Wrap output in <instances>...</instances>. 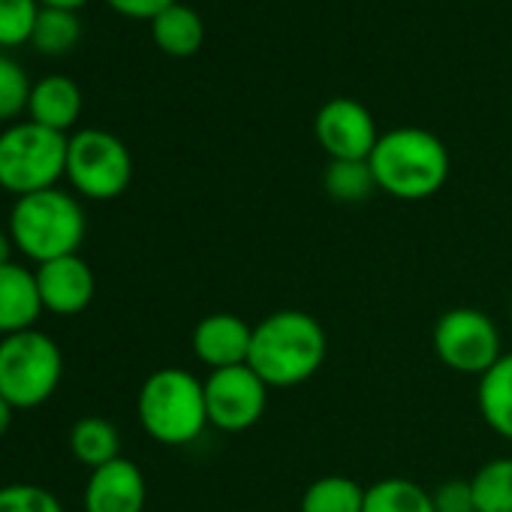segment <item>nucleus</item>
Segmentation results:
<instances>
[{"mask_svg": "<svg viewBox=\"0 0 512 512\" xmlns=\"http://www.w3.org/2000/svg\"><path fill=\"white\" fill-rule=\"evenodd\" d=\"M326 332L305 311H275L253 326L247 365L269 389H293L308 383L326 362Z\"/></svg>", "mask_w": 512, "mask_h": 512, "instance_id": "nucleus-1", "label": "nucleus"}, {"mask_svg": "<svg viewBox=\"0 0 512 512\" xmlns=\"http://www.w3.org/2000/svg\"><path fill=\"white\" fill-rule=\"evenodd\" d=\"M368 166L374 172L377 190L401 202H422L446 184L449 151L431 130L395 127L380 133Z\"/></svg>", "mask_w": 512, "mask_h": 512, "instance_id": "nucleus-2", "label": "nucleus"}, {"mask_svg": "<svg viewBox=\"0 0 512 512\" xmlns=\"http://www.w3.org/2000/svg\"><path fill=\"white\" fill-rule=\"evenodd\" d=\"M85 232L88 220L82 202L61 187L19 196L10 211V235L16 250L31 256L37 266L79 253Z\"/></svg>", "mask_w": 512, "mask_h": 512, "instance_id": "nucleus-3", "label": "nucleus"}, {"mask_svg": "<svg viewBox=\"0 0 512 512\" xmlns=\"http://www.w3.org/2000/svg\"><path fill=\"white\" fill-rule=\"evenodd\" d=\"M136 413L151 440L187 446L208 425L205 383L184 368H160L142 383Z\"/></svg>", "mask_w": 512, "mask_h": 512, "instance_id": "nucleus-4", "label": "nucleus"}, {"mask_svg": "<svg viewBox=\"0 0 512 512\" xmlns=\"http://www.w3.org/2000/svg\"><path fill=\"white\" fill-rule=\"evenodd\" d=\"M67 133H55L34 121H16L0 133V190L31 196L58 187L67 175Z\"/></svg>", "mask_w": 512, "mask_h": 512, "instance_id": "nucleus-5", "label": "nucleus"}, {"mask_svg": "<svg viewBox=\"0 0 512 512\" xmlns=\"http://www.w3.org/2000/svg\"><path fill=\"white\" fill-rule=\"evenodd\" d=\"M64 377L61 347L37 329L7 335L0 341V398L16 410H34L46 404Z\"/></svg>", "mask_w": 512, "mask_h": 512, "instance_id": "nucleus-6", "label": "nucleus"}, {"mask_svg": "<svg viewBox=\"0 0 512 512\" xmlns=\"http://www.w3.org/2000/svg\"><path fill=\"white\" fill-rule=\"evenodd\" d=\"M67 181L85 199H118L133 181L130 148L109 130L88 127L73 133L67 145Z\"/></svg>", "mask_w": 512, "mask_h": 512, "instance_id": "nucleus-7", "label": "nucleus"}, {"mask_svg": "<svg viewBox=\"0 0 512 512\" xmlns=\"http://www.w3.org/2000/svg\"><path fill=\"white\" fill-rule=\"evenodd\" d=\"M437 359L467 377H482L503 356L497 323L479 308H452L440 314L431 335Z\"/></svg>", "mask_w": 512, "mask_h": 512, "instance_id": "nucleus-8", "label": "nucleus"}, {"mask_svg": "<svg viewBox=\"0 0 512 512\" xmlns=\"http://www.w3.org/2000/svg\"><path fill=\"white\" fill-rule=\"evenodd\" d=\"M208 425L238 434L253 428L269 407V386L250 365L211 371L205 380Z\"/></svg>", "mask_w": 512, "mask_h": 512, "instance_id": "nucleus-9", "label": "nucleus"}, {"mask_svg": "<svg viewBox=\"0 0 512 512\" xmlns=\"http://www.w3.org/2000/svg\"><path fill=\"white\" fill-rule=\"evenodd\" d=\"M314 136L329 160H368L380 133L374 115L353 97H335L320 106Z\"/></svg>", "mask_w": 512, "mask_h": 512, "instance_id": "nucleus-10", "label": "nucleus"}, {"mask_svg": "<svg viewBox=\"0 0 512 512\" xmlns=\"http://www.w3.org/2000/svg\"><path fill=\"white\" fill-rule=\"evenodd\" d=\"M34 275H37L43 308L58 317H76L94 302L97 278L79 253L40 263Z\"/></svg>", "mask_w": 512, "mask_h": 512, "instance_id": "nucleus-11", "label": "nucleus"}, {"mask_svg": "<svg viewBox=\"0 0 512 512\" xmlns=\"http://www.w3.org/2000/svg\"><path fill=\"white\" fill-rule=\"evenodd\" d=\"M253 341V326L244 323L238 314H208L193 329V353L208 371L247 365Z\"/></svg>", "mask_w": 512, "mask_h": 512, "instance_id": "nucleus-12", "label": "nucleus"}, {"mask_svg": "<svg viewBox=\"0 0 512 512\" xmlns=\"http://www.w3.org/2000/svg\"><path fill=\"white\" fill-rule=\"evenodd\" d=\"M148 485L142 470L124 455L91 470L85 485V512H145Z\"/></svg>", "mask_w": 512, "mask_h": 512, "instance_id": "nucleus-13", "label": "nucleus"}, {"mask_svg": "<svg viewBox=\"0 0 512 512\" xmlns=\"http://www.w3.org/2000/svg\"><path fill=\"white\" fill-rule=\"evenodd\" d=\"M37 275L19 263L0 269V335H19L34 329L43 314Z\"/></svg>", "mask_w": 512, "mask_h": 512, "instance_id": "nucleus-14", "label": "nucleus"}, {"mask_svg": "<svg viewBox=\"0 0 512 512\" xmlns=\"http://www.w3.org/2000/svg\"><path fill=\"white\" fill-rule=\"evenodd\" d=\"M82 115V91L70 76H46L34 82L28 100V121L55 133L73 130Z\"/></svg>", "mask_w": 512, "mask_h": 512, "instance_id": "nucleus-15", "label": "nucleus"}, {"mask_svg": "<svg viewBox=\"0 0 512 512\" xmlns=\"http://www.w3.org/2000/svg\"><path fill=\"white\" fill-rule=\"evenodd\" d=\"M476 404L485 425L512 443V353H503L491 371L479 377Z\"/></svg>", "mask_w": 512, "mask_h": 512, "instance_id": "nucleus-16", "label": "nucleus"}, {"mask_svg": "<svg viewBox=\"0 0 512 512\" xmlns=\"http://www.w3.org/2000/svg\"><path fill=\"white\" fill-rule=\"evenodd\" d=\"M151 37L160 52H166L172 58H190L205 43V25L193 7L172 4L151 22Z\"/></svg>", "mask_w": 512, "mask_h": 512, "instance_id": "nucleus-17", "label": "nucleus"}, {"mask_svg": "<svg viewBox=\"0 0 512 512\" xmlns=\"http://www.w3.org/2000/svg\"><path fill=\"white\" fill-rule=\"evenodd\" d=\"M70 452L79 464L97 470V467L121 458L118 428L103 416H82L70 431Z\"/></svg>", "mask_w": 512, "mask_h": 512, "instance_id": "nucleus-18", "label": "nucleus"}, {"mask_svg": "<svg viewBox=\"0 0 512 512\" xmlns=\"http://www.w3.org/2000/svg\"><path fill=\"white\" fill-rule=\"evenodd\" d=\"M362 512H437V509L425 485L407 476H386L365 488Z\"/></svg>", "mask_w": 512, "mask_h": 512, "instance_id": "nucleus-19", "label": "nucleus"}, {"mask_svg": "<svg viewBox=\"0 0 512 512\" xmlns=\"http://www.w3.org/2000/svg\"><path fill=\"white\" fill-rule=\"evenodd\" d=\"M365 509V488L341 473H329L314 479L305 494L299 512H362Z\"/></svg>", "mask_w": 512, "mask_h": 512, "instance_id": "nucleus-20", "label": "nucleus"}, {"mask_svg": "<svg viewBox=\"0 0 512 512\" xmlns=\"http://www.w3.org/2000/svg\"><path fill=\"white\" fill-rule=\"evenodd\" d=\"M476 512H512V458H491L473 476Z\"/></svg>", "mask_w": 512, "mask_h": 512, "instance_id": "nucleus-21", "label": "nucleus"}, {"mask_svg": "<svg viewBox=\"0 0 512 512\" xmlns=\"http://www.w3.org/2000/svg\"><path fill=\"white\" fill-rule=\"evenodd\" d=\"M82 40V22L73 10L43 7L31 34V46L40 55H64Z\"/></svg>", "mask_w": 512, "mask_h": 512, "instance_id": "nucleus-22", "label": "nucleus"}, {"mask_svg": "<svg viewBox=\"0 0 512 512\" xmlns=\"http://www.w3.org/2000/svg\"><path fill=\"white\" fill-rule=\"evenodd\" d=\"M323 184L335 202H362L377 190L368 160H329Z\"/></svg>", "mask_w": 512, "mask_h": 512, "instance_id": "nucleus-23", "label": "nucleus"}, {"mask_svg": "<svg viewBox=\"0 0 512 512\" xmlns=\"http://www.w3.org/2000/svg\"><path fill=\"white\" fill-rule=\"evenodd\" d=\"M40 10V0H0V49L31 43Z\"/></svg>", "mask_w": 512, "mask_h": 512, "instance_id": "nucleus-24", "label": "nucleus"}, {"mask_svg": "<svg viewBox=\"0 0 512 512\" xmlns=\"http://www.w3.org/2000/svg\"><path fill=\"white\" fill-rule=\"evenodd\" d=\"M34 82L28 73L7 55H0V121H16L22 112H28Z\"/></svg>", "mask_w": 512, "mask_h": 512, "instance_id": "nucleus-25", "label": "nucleus"}, {"mask_svg": "<svg viewBox=\"0 0 512 512\" xmlns=\"http://www.w3.org/2000/svg\"><path fill=\"white\" fill-rule=\"evenodd\" d=\"M0 512H64L58 497L31 482L0 485Z\"/></svg>", "mask_w": 512, "mask_h": 512, "instance_id": "nucleus-26", "label": "nucleus"}, {"mask_svg": "<svg viewBox=\"0 0 512 512\" xmlns=\"http://www.w3.org/2000/svg\"><path fill=\"white\" fill-rule=\"evenodd\" d=\"M431 497L437 512H476L470 479H446L431 491Z\"/></svg>", "mask_w": 512, "mask_h": 512, "instance_id": "nucleus-27", "label": "nucleus"}, {"mask_svg": "<svg viewBox=\"0 0 512 512\" xmlns=\"http://www.w3.org/2000/svg\"><path fill=\"white\" fill-rule=\"evenodd\" d=\"M172 4H178V0H106V7H112L118 16L136 22H154Z\"/></svg>", "mask_w": 512, "mask_h": 512, "instance_id": "nucleus-28", "label": "nucleus"}, {"mask_svg": "<svg viewBox=\"0 0 512 512\" xmlns=\"http://www.w3.org/2000/svg\"><path fill=\"white\" fill-rule=\"evenodd\" d=\"M13 250H16V241H13L10 229H7V232L0 229V269L13 263Z\"/></svg>", "mask_w": 512, "mask_h": 512, "instance_id": "nucleus-29", "label": "nucleus"}, {"mask_svg": "<svg viewBox=\"0 0 512 512\" xmlns=\"http://www.w3.org/2000/svg\"><path fill=\"white\" fill-rule=\"evenodd\" d=\"M13 416H16V407L7 401V398H0V440L7 437L10 425H13Z\"/></svg>", "mask_w": 512, "mask_h": 512, "instance_id": "nucleus-30", "label": "nucleus"}, {"mask_svg": "<svg viewBox=\"0 0 512 512\" xmlns=\"http://www.w3.org/2000/svg\"><path fill=\"white\" fill-rule=\"evenodd\" d=\"M88 4V0H40V7H55V10H73L79 13L82 7Z\"/></svg>", "mask_w": 512, "mask_h": 512, "instance_id": "nucleus-31", "label": "nucleus"}, {"mask_svg": "<svg viewBox=\"0 0 512 512\" xmlns=\"http://www.w3.org/2000/svg\"><path fill=\"white\" fill-rule=\"evenodd\" d=\"M509 317H512V296H509Z\"/></svg>", "mask_w": 512, "mask_h": 512, "instance_id": "nucleus-32", "label": "nucleus"}]
</instances>
